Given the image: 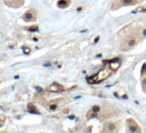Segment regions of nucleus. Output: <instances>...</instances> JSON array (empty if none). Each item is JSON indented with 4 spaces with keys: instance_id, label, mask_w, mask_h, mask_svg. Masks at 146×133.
Masks as SVG:
<instances>
[{
    "instance_id": "6",
    "label": "nucleus",
    "mask_w": 146,
    "mask_h": 133,
    "mask_svg": "<svg viewBox=\"0 0 146 133\" xmlns=\"http://www.w3.org/2000/svg\"><path fill=\"white\" fill-rule=\"evenodd\" d=\"M116 130V126L114 122H106L104 125L103 132H114Z\"/></svg>"
},
{
    "instance_id": "8",
    "label": "nucleus",
    "mask_w": 146,
    "mask_h": 133,
    "mask_svg": "<svg viewBox=\"0 0 146 133\" xmlns=\"http://www.w3.org/2000/svg\"><path fill=\"white\" fill-rule=\"evenodd\" d=\"M70 4V0H59L57 2V5L60 8H66Z\"/></svg>"
},
{
    "instance_id": "3",
    "label": "nucleus",
    "mask_w": 146,
    "mask_h": 133,
    "mask_svg": "<svg viewBox=\"0 0 146 133\" xmlns=\"http://www.w3.org/2000/svg\"><path fill=\"white\" fill-rule=\"evenodd\" d=\"M127 129L130 132H141V128L133 119L127 120Z\"/></svg>"
},
{
    "instance_id": "1",
    "label": "nucleus",
    "mask_w": 146,
    "mask_h": 133,
    "mask_svg": "<svg viewBox=\"0 0 146 133\" xmlns=\"http://www.w3.org/2000/svg\"><path fill=\"white\" fill-rule=\"evenodd\" d=\"M115 71V69L112 67L110 62H109V64L107 66H104L97 74L92 76L88 80L90 83H97V82H100L102 80H104L105 79H107L113 72Z\"/></svg>"
},
{
    "instance_id": "4",
    "label": "nucleus",
    "mask_w": 146,
    "mask_h": 133,
    "mask_svg": "<svg viewBox=\"0 0 146 133\" xmlns=\"http://www.w3.org/2000/svg\"><path fill=\"white\" fill-rule=\"evenodd\" d=\"M22 18L26 21H33L37 18V13H36V11L34 9H28V10H27L25 12Z\"/></svg>"
},
{
    "instance_id": "5",
    "label": "nucleus",
    "mask_w": 146,
    "mask_h": 133,
    "mask_svg": "<svg viewBox=\"0 0 146 133\" xmlns=\"http://www.w3.org/2000/svg\"><path fill=\"white\" fill-rule=\"evenodd\" d=\"M3 3L12 8H18L21 7V5H23L25 0H3Z\"/></svg>"
},
{
    "instance_id": "11",
    "label": "nucleus",
    "mask_w": 146,
    "mask_h": 133,
    "mask_svg": "<svg viewBox=\"0 0 146 133\" xmlns=\"http://www.w3.org/2000/svg\"><path fill=\"white\" fill-rule=\"evenodd\" d=\"M28 30L29 31H37L38 30V26H32V27H30V28H28Z\"/></svg>"
},
{
    "instance_id": "7",
    "label": "nucleus",
    "mask_w": 146,
    "mask_h": 133,
    "mask_svg": "<svg viewBox=\"0 0 146 133\" xmlns=\"http://www.w3.org/2000/svg\"><path fill=\"white\" fill-rule=\"evenodd\" d=\"M49 90L51 91H63L64 89H63V87H62V85H58L57 83H54L53 85H51L50 86Z\"/></svg>"
},
{
    "instance_id": "10",
    "label": "nucleus",
    "mask_w": 146,
    "mask_h": 133,
    "mask_svg": "<svg viewBox=\"0 0 146 133\" xmlns=\"http://www.w3.org/2000/svg\"><path fill=\"white\" fill-rule=\"evenodd\" d=\"M27 109H28L29 112H31V113H33V114H39L38 109H37L36 106L33 105V103H30V104L27 106Z\"/></svg>"
},
{
    "instance_id": "2",
    "label": "nucleus",
    "mask_w": 146,
    "mask_h": 133,
    "mask_svg": "<svg viewBox=\"0 0 146 133\" xmlns=\"http://www.w3.org/2000/svg\"><path fill=\"white\" fill-rule=\"evenodd\" d=\"M139 40H140V38L139 37V35L133 33V34L127 36L122 41V44L121 45V50L123 51H128V50L133 49L138 44Z\"/></svg>"
},
{
    "instance_id": "9",
    "label": "nucleus",
    "mask_w": 146,
    "mask_h": 133,
    "mask_svg": "<svg viewBox=\"0 0 146 133\" xmlns=\"http://www.w3.org/2000/svg\"><path fill=\"white\" fill-rule=\"evenodd\" d=\"M141 1H143V0H121V3L123 5H133Z\"/></svg>"
}]
</instances>
